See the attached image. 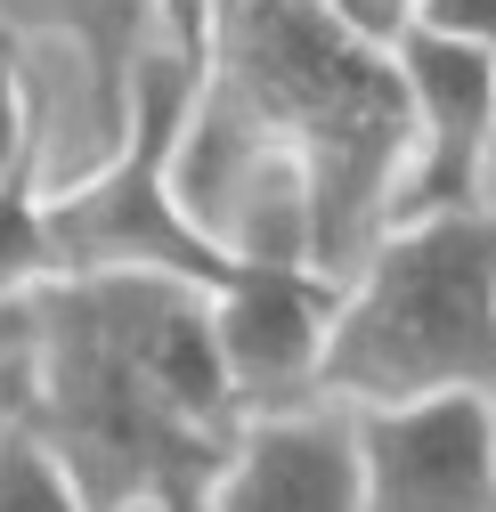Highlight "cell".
<instances>
[{"mask_svg":"<svg viewBox=\"0 0 496 512\" xmlns=\"http://www.w3.org/2000/svg\"><path fill=\"white\" fill-rule=\"evenodd\" d=\"M204 74L293 155L309 187V269L350 277L391 228L415 114L391 41H366L326 0H212Z\"/></svg>","mask_w":496,"mask_h":512,"instance_id":"7a4b0ae2","label":"cell"},{"mask_svg":"<svg viewBox=\"0 0 496 512\" xmlns=\"http://www.w3.org/2000/svg\"><path fill=\"white\" fill-rule=\"evenodd\" d=\"M204 33H212V0H155V41L204 66Z\"/></svg>","mask_w":496,"mask_h":512,"instance_id":"5bb4252c","label":"cell"},{"mask_svg":"<svg viewBox=\"0 0 496 512\" xmlns=\"http://www.w3.org/2000/svg\"><path fill=\"white\" fill-rule=\"evenodd\" d=\"M204 512H358V439L350 407L309 399L285 415H244L236 456Z\"/></svg>","mask_w":496,"mask_h":512,"instance_id":"ba28073f","label":"cell"},{"mask_svg":"<svg viewBox=\"0 0 496 512\" xmlns=\"http://www.w3.org/2000/svg\"><path fill=\"white\" fill-rule=\"evenodd\" d=\"M407 25L448 33V41H464V49H488V57H496V0H415V17H407Z\"/></svg>","mask_w":496,"mask_h":512,"instance_id":"4fadbf2b","label":"cell"},{"mask_svg":"<svg viewBox=\"0 0 496 512\" xmlns=\"http://www.w3.org/2000/svg\"><path fill=\"white\" fill-rule=\"evenodd\" d=\"M431 391H496V196L391 220L342 277L326 399L391 407Z\"/></svg>","mask_w":496,"mask_h":512,"instance_id":"3957f363","label":"cell"},{"mask_svg":"<svg viewBox=\"0 0 496 512\" xmlns=\"http://www.w3.org/2000/svg\"><path fill=\"white\" fill-rule=\"evenodd\" d=\"M358 512H496V391L350 407Z\"/></svg>","mask_w":496,"mask_h":512,"instance_id":"8992f818","label":"cell"},{"mask_svg":"<svg viewBox=\"0 0 496 512\" xmlns=\"http://www.w3.org/2000/svg\"><path fill=\"white\" fill-rule=\"evenodd\" d=\"M342 277L309 261H236L204 309H212V358L244 415H285L326 399V334H334Z\"/></svg>","mask_w":496,"mask_h":512,"instance_id":"5b68a950","label":"cell"},{"mask_svg":"<svg viewBox=\"0 0 496 512\" xmlns=\"http://www.w3.org/2000/svg\"><path fill=\"white\" fill-rule=\"evenodd\" d=\"M41 171V90L25 82L17 33H0V187Z\"/></svg>","mask_w":496,"mask_h":512,"instance_id":"7c38bea8","label":"cell"},{"mask_svg":"<svg viewBox=\"0 0 496 512\" xmlns=\"http://www.w3.org/2000/svg\"><path fill=\"white\" fill-rule=\"evenodd\" d=\"M391 49L407 74V114H415V147H407L391 220L480 204L496 179V57L448 33H423V25H407Z\"/></svg>","mask_w":496,"mask_h":512,"instance_id":"52a82bcc","label":"cell"},{"mask_svg":"<svg viewBox=\"0 0 496 512\" xmlns=\"http://www.w3.org/2000/svg\"><path fill=\"white\" fill-rule=\"evenodd\" d=\"M212 285L106 269L0 309V415L49 447L90 512H204L244 407L212 358Z\"/></svg>","mask_w":496,"mask_h":512,"instance_id":"6da1fadb","label":"cell"},{"mask_svg":"<svg viewBox=\"0 0 496 512\" xmlns=\"http://www.w3.org/2000/svg\"><path fill=\"white\" fill-rule=\"evenodd\" d=\"M196 57L179 49H147L131 98H122L114 139L98 147V171H82L74 187L41 196V236H49V277H106V269H155V277H188V285H220L236 261L212 252L188 212L171 196V147L196 98Z\"/></svg>","mask_w":496,"mask_h":512,"instance_id":"277c9868","label":"cell"},{"mask_svg":"<svg viewBox=\"0 0 496 512\" xmlns=\"http://www.w3.org/2000/svg\"><path fill=\"white\" fill-rule=\"evenodd\" d=\"M0 33L17 41H66L90 74V122L98 147L114 139L139 57L155 49V0H0Z\"/></svg>","mask_w":496,"mask_h":512,"instance_id":"9c48e42d","label":"cell"},{"mask_svg":"<svg viewBox=\"0 0 496 512\" xmlns=\"http://www.w3.org/2000/svg\"><path fill=\"white\" fill-rule=\"evenodd\" d=\"M49 277V236H41V171L0 187V309Z\"/></svg>","mask_w":496,"mask_h":512,"instance_id":"8fae6325","label":"cell"},{"mask_svg":"<svg viewBox=\"0 0 496 512\" xmlns=\"http://www.w3.org/2000/svg\"><path fill=\"white\" fill-rule=\"evenodd\" d=\"M326 9H334L342 25H358L366 41H399L407 17H415V0H326Z\"/></svg>","mask_w":496,"mask_h":512,"instance_id":"9a60e30c","label":"cell"},{"mask_svg":"<svg viewBox=\"0 0 496 512\" xmlns=\"http://www.w3.org/2000/svg\"><path fill=\"white\" fill-rule=\"evenodd\" d=\"M0 512H90L74 496V480L49 464V447L33 431H17L9 415H0ZM131 512H147V504H131Z\"/></svg>","mask_w":496,"mask_h":512,"instance_id":"30bf717a","label":"cell"}]
</instances>
